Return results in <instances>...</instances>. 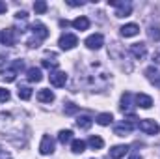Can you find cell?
<instances>
[{"label": "cell", "mask_w": 160, "mask_h": 159, "mask_svg": "<svg viewBox=\"0 0 160 159\" xmlns=\"http://www.w3.org/2000/svg\"><path fill=\"white\" fill-rule=\"evenodd\" d=\"M130 159H142V157H140V156H132Z\"/></svg>", "instance_id": "cell-38"}, {"label": "cell", "mask_w": 160, "mask_h": 159, "mask_svg": "<svg viewBox=\"0 0 160 159\" xmlns=\"http://www.w3.org/2000/svg\"><path fill=\"white\" fill-rule=\"evenodd\" d=\"M71 148H73V152H75V154H82V152L86 150V142H84V140H78V139H77V140H73Z\"/></svg>", "instance_id": "cell-24"}, {"label": "cell", "mask_w": 160, "mask_h": 159, "mask_svg": "<svg viewBox=\"0 0 160 159\" xmlns=\"http://www.w3.org/2000/svg\"><path fill=\"white\" fill-rule=\"evenodd\" d=\"M48 80H50V84L52 86H56V88H62V86H65V82H67V75H65V71H52L50 75H48Z\"/></svg>", "instance_id": "cell-7"}, {"label": "cell", "mask_w": 160, "mask_h": 159, "mask_svg": "<svg viewBox=\"0 0 160 159\" xmlns=\"http://www.w3.org/2000/svg\"><path fill=\"white\" fill-rule=\"evenodd\" d=\"M67 4H69V6H73V8H75V6H82V4H84V2H77V0H69V2H67Z\"/></svg>", "instance_id": "cell-33"}, {"label": "cell", "mask_w": 160, "mask_h": 159, "mask_svg": "<svg viewBox=\"0 0 160 159\" xmlns=\"http://www.w3.org/2000/svg\"><path fill=\"white\" fill-rule=\"evenodd\" d=\"M6 9H8L6 2H0V13H6Z\"/></svg>", "instance_id": "cell-34"}, {"label": "cell", "mask_w": 160, "mask_h": 159, "mask_svg": "<svg viewBox=\"0 0 160 159\" xmlns=\"http://www.w3.org/2000/svg\"><path fill=\"white\" fill-rule=\"evenodd\" d=\"M132 94L130 92H125L123 96H121V111L123 112H130L132 111Z\"/></svg>", "instance_id": "cell-15"}, {"label": "cell", "mask_w": 160, "mask_h": 159, "mask_svg": "<svg viewBox=\"0 0 160 159\" xmlns=\"http://www.w3.org/2000/svg\"><path fill=\"white\" fill-rule=\"evenodd\" d=\"M0 159H9V154H8L2 146H0Z\"/></svg>", "instance_id": "cell-31"}, {"label": "cell", "mask_w": 160, "mask_h": 159, "mask_svg": "<svg viewBox=\"0 0 160 159\" xmlns=\"http://www.w3.org/2000/svg\"><path fill=\"white\" fill-rule=\"evenodd\" d=\"M119 30H121V36L123 38H132V36H136L140 32V26L134 25V23H128V25H123Z\"/></svg>", "instance_id": "cell-12"}, {"label": "cell", "mask_w": 160, "mask_h": 159, "mask_svg": "<svg viewBox=\"0 0 160 159\" xmlns=\"http://www.w3.org/2000/svg\"><path fill=\"white\" fill-rule=\"evenodd\" d=\"M145 75H147V79L151 80V82H153V80H155L157 77H158V71H157V68H153V66H151V68H147Z\"/></svg>", "instance_id": "cell-29"}, {"label": "cell", "mask_w": 160, "mask_h": 159, "mask_svg": "<svg viewBox=\"0 0 160 159\" xmlns=\"http://www.w3.org/2000/svg\"><path fill=\"white\" fill-rule=\"evenodd\" d=\"M130 148L127 146V144H118V146H114L112 150H110V157L112 159H121L127 156V152H128Z\"/></svg>", "instance_id": "cell-13"}, {"label": "cell", "mask_w": 160, "mask_h": 159, "mask_svg": "<svg viewBox=\"0 0 160 159\" xmlns=\"http://www.w3.org/2000/svg\"><path fill=\"white\" fill-rule=\"evenodd\" d=\"M58 45H60L63 51H71L73 47H77V45H78V38H77L75 34L65 32V34H62V38H60V41H58Z\"/></svg>", "instance_id": "cell-4"}, {"label": "cell", "mask_w": 160, "mask_h": 159, "mask_svg": "<svg viewBox=\"0 0 160 159\" xmlns=\"http://www.w3.org/2000/svg\"><path fill=\"white\" fill-rule=\"evenodd\" d=\"M63 112L69 114V116H71V114H77V112H78V105H75L73 101H67L65 107H63Z\"/></svg>", "instance_id": "cell-23"}, {"label": "cell", "mask_w": 160, "mask_h": 159, "mask_svg": "<svg viewBox=\"0 0 160 159\" xmlns=\"http://www.w3.org/2000/svg\"><path fill=\"white\" fill-rule=\"evenodd\" d=\"M39 154L41 156H52L54 154V139L45 135L41 139V144H39Z\"/></svg>", "instance_id": "cell-5"}, {"label": "cell", "mask_w": 160, "mask_h": 159, "mask_svg": "<svg viewBox=\"0 0 160 159\" xmlns=\"http://www.w3.org/2000/svg\"><path fill=\"white\" fill-rule=\"evenodd\" d=\"M22 68H24V60H13V62L2 71V79L6 80V82H13V80L17 79L19 71H22Z\"/></svg>", "instance_id": "cell-1"}, {"label": "cell", "mask_w": 160, "mask_h": 159, "mask_svg": "<svg viewBox=\"0 0 160 159\" xmlns=\"http://www.w3.org/2000/svg\"><path fill=\"white\" fill-rule=\"evenodd\" d=\"M9 99V90L6 88H0V103H6Z\"/></svg>", "instance_id": "cell-30"}, {"label": "cell", "mask_w": 160, "mask_h": 159, "mask_svg": "<svg viewBox=\"0 0 160 159\" xmlns=\"http://www.w3.org/2000/svg\"><path fill=\"white\" fill-rule=\"evenodd\" d=\"M41 66L47 68V69H50V73H52V71H56V68H58V60H47V58H45V60L41 62Z\"/></svg>", "instance_id": "cell-26"}, {"label": "cell", "mask_w": 160, "mask_h": 159, "mask_svg": "<svg viewBox=\"0 0 160 159\" xmlns=\"http://www.w3.org/2000/svg\"><path fill=\"white\" fill-rule=\"evenodd\" d=\"M4 62H6V56H4V54H0V66H2Z\"/></svg>", "instance_id": "cell-37"}, {"label": "cell", "mask_w": 160, "mask_h": 159, "mask_svg": "<svg viewBox=\"0 0 160 159\" xmlns=\"http://www.w3.org/2000/svg\"><path fill=\"white\" fill-rule=\"evenodd\" d=\"M34 9H36V13H39V15H43V13L47 11V2H43V0H39V2H36V4H34Z\"/></svg>", "instance_id": "cell-28"}, {"label": "cell", "mask_w": 160, "mask_h": 159, "mask_svg": "<svg viewBox=\"0 0 160 159\" xmlns=\"http://www.w3.org/2000/svg\"><path fill=\"white\" fill-rule=\"evenodd\" d=\"M91 123H93V120H91V116H88V114H82V116L77 118V125H78L80 129H89Z\"/></svg>", "instance_id": "cell-19"}, {"label": "cell", "mask_w": 160, "mask_h": 159, "mask_svg": "<svg viewBox=\"0 0 160 159\" xmlns=\"http://www.w3.org/2000/svg\"><path fill=\"white\" fill-rule=\"evenodd\" d=\"M58 140H60L62 144L71 142V140H73V131H71V129H62V131L58 133Z\"/></svg>", "instance_id": "cell-20"}, {"label": "cell", "mask_w": 160, "mask_h": 159, "mask_svg": "<svg viewBox=\"0 0 160 159\" xmlns=\"http://www.w3.org/2000/svg\"><path fill=\"white\" fill-rule=\"evenodd\" d=\"M15 17H17V19H26V17H28V13H26V11H17V15H15Z\"/></svg>", "instance_id": "cell-32"}, {"label": "cell", "mask_w": 160, "mask_h": 159, "mask_svg": "<svg viewBox=\"0 0 160 159\" xmlns=\"http://www.w3.org/2000/svg\"><path fill=\"white\" fill-rule=\"evenodd\" d=\"M19 97L24 99V101L30 99V97H32V88H28V86H21V88H19Z\"/></svg>", "instance_id": "cell-25"}, {"label": "cell", "mask_w": 160, "mask_h": 159, "mask_svg": "<svg viewBox=\"0 0 160 159\" xmlns=\"http://www.w3.org/2000/svg\"><path fill=\"white\" fill-rule=\"evenodd\" d=\"M140 131H143L145 135H158L160 133V125L155 122V120H142L138 123Z\"/></svg>", "instance_id": "cell-3"}, {"label": "cell", "mask_w": 160, "mask_h": 159, "mask_svg": "<svg viewBox=\"0 0 160 159\" xmlns=\"http://www.w3.org/2000/svg\"><path fill=\"white\" fill-rule=\"evenodd\" d=\"M32 36L39 41L47 40V38H48V28H47L43 23H34V26H32Z\"/></svg>", "instance_id": "cell-8"}, {"label": "cell", "mask_w": 160, "mask_h": 159, "mask_svg": "<svg viewBox=\"0 0 160 159\" xmlns=\"http://www.w3.org/2000/svg\"><path fill=\"white\" fill-rule=\"evenodd\" d=\"M136 107L151 109V107H153V99H151L147 94H138V96H136Z\"/></svg>", "instance_id": "cell-14"}, {"label": "cell", "mask_w": 160, "mask_h": 159, "mask_svg": "<svg viewBox=\"0 0 160 159\" xmlns=\"http://www.w3.org/2000/svg\"><path fill=\"white\" fill-rule=\"evenodd\" d=\"M104 45V38H102V34H91L88 40H86V47L88 49H101Z\"/></svg>", "instance_id": "cell-11"}, {"label": "cell", "mask_w": 160, "mask_h": 159, "mask_svg": "<svg viewBox=\"0 0 160 159\" xmlns=\"http://www.w3.org/2000/svg\"><path fill=\"white\" fill-rule=\"evenodd\" d=\"M110 6L118 8L116 11V17H128L132 13V4L130 2H119V0H108Z\"/></svg>", "instance_id": "cell-2"}, {"label": "cell", "mask_w": 160, "mask_h": 159, "mask_svg": "<svg viewBox=\"0 0 160 159\" xmlns=\"http://www.w3.org/2000/svg\"><path fill=\"white\" fill-rule=\"evenodd\" d=\"M88 144H89L93 150H101V148L104 146V140H102L101 137H97V135H91L89 140H88Z\"/></svg>", "instance_id": "cell-22"}, {"label": "cell", "mask_w": 160, "mask_h": 159, "mask_svg": "<svg viewBox=\"0 0 160 159\" xmlns=\"http://www.w3.org/2000/svg\"><path fill=\"white\" fill-rule=\"evenodd\" d=\"M71 25H73L77 30L82 32V30H88V28H89V19H88V17H77Z\"/></svg>", "instance_id": "cell-16"}, {"label": "cell", "mask_w": 160, "mask_h": 159, "mask_svg": "<svg viewBox=\"0 0 160 159\" xmlns=\"http://www.w3.org/2000/svg\"><path fill=\"white\" fill-rule=\"evenodd\" d=\"M60 26H69V21H60Z\"/></svg>", "instance_id": "cell-36"}, {"label": "cell", "mask_w": 160, "mask_h": 159, "mask_svg": "<svg viewBox=\"0 0 160 159\" xmlns=\"http://www.w3.org/2000/svg\"><path fill=\"white\" fill-rule=\"evenodd\" d=\"M112 120H114V116H112L110 112H101V114L95 118V122H97L99 125H110V123H112Z\"/></svg>", "instance_id": "cell-21"}, {"label": "cell", "mask_w": 160, "mask_h": 159, "mask_svg": "<svg viewBox=\"0 0 160 159\" xmlns=\"http://www.w3.org/2000/svg\"><path fill=\"white\" fill-rule=\"evenodd\" d=\"M153 82H155V84H157V86H158V88H160V73H158V77H157V79L153 80Z\"/></svg>", "instance_id": "cell-35"}, {"label": "cell", "mask_w": 160, "mask_h": 159, "mask_svg": "<svg viewBox=\"0 0 160 159\" xmlns=\"http://www.w3.org/2000/svg\"><path fill=\"white\" fill-rule=\"evenodd\" d=\"M149 38L153 41H160V28L158 26H151L149 28Z\"/></svg>", "instance_id": "cell-27"}, {"label": "cell", "mask_w": 160, "mask_h": 159, "mask_svg": "<svg viewBox=\"0 0 160 159\" xmlns=\"http://www.w3.org/2000/svg\"><path fill=\"white\" fill-rule=\"evenodd\" d=\"M0 41H2L4 45H8V47L15 45V41H17V32H15V28L2 30V34H0Z\"/></svg>", "instance_id": "cell-10"}, {"label": "cell", "mask_w": 160, "mask_h": 159, "mask_svg": "<svg viewBox=\"0 0 160 159\" xmlns=\"http://www.w3.org/2000/svg\"><path fill=\"white\" fill-rule=\"evenodd\" d=\"M38 99H39L41 103H52L54 101V94L50 92V90H39V94H38Z\"/></svg>", "instance_id": "cell-18"}, {"label": "cell", "mask_w": 160, "mask_h": 159, "mask_svg": "<svg viewBox=\"0 0 160 159\" xmlns=\"http://www.w3.org/2000/svg\"><path fill=\"white\" fill-rule=\"evenodd\" d=\"M138 123H132V122H123L119 125H116L114 127V133L118 135V137H127V135H130L132 133V129L136 127Z\"/></svg>", "instance_id": "cell-9"}, {"label": "cell", "mask_w": 160, "mask_h": 159, "mask_svg": "<svg viewBox=\"0 0 160 159\" xmlns=\"http://www.w3.org/2000/svg\"><path fill=\"white\" fill-rule=\"evenodd\" d=\"M128 52H130L136 60H143V58L147 56V45H145V43H132L130 49H128Z\"/></svg>", "instance_id": "cell-6"}, {"label": "cell", "mask_w": 160, "mask_h": 159, "mask_svg": "<svg viewBox=\"0 0 160 159\" xmlns=\"http://www.w3.org/2000/svg\"><path fill=\"white\" fill-rule=\"evenodd\" d=\"M26 77H28V80H30V82H39V80L43 79L39 68H30V69L26 71Z\"/></svg>", "instance_id": "cell-17"}]
</instances>
